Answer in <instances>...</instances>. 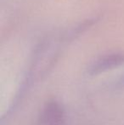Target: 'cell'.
<instances>
[{
    "label": "cell",
    "instance_id": "1",
    "mask_svg": "<svg viewBox=\"0 0 124 125\" xmlns=\"http://www.w3.org/2000/svg\"><path fill=\"white\" fill-rule=\"evenodd\" d=\"M124 63V54H112L105 55L94 61L91 66L92 73H99Z\"/></svg>",
    "mask_w": 124,
    "mask_h": 125
}]
</instances>
